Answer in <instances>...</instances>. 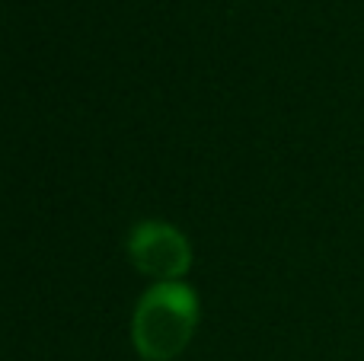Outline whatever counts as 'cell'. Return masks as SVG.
Wrapping results in <instances>:
<instances>
[{
    "label": "cell",
    "instance_id": "cell-2",
    "mask_svg": "<svg viewBox=\"0 0 364 361\" xmlns=\"http://www.w3.org/2000/svg\"><path fill=\"white\" fill-rule=\"evenodd\" d=\"M128 259L141 275L157 281H182L192 269L186 234L166 221H141L128 237Z\"/></svg>",
    "mask_w": 364,
    "mask_h": 361
},
{
    "label": "cell",
    "instance_id": "cell-1",
    "mask_svg": "<svg viewBox=\"0 0 364 361\" xmlns=\"http://www.w3.org/2000/svg\"><path fill=\"white\" fill-rule=\"evenodd\" d=\"M198 326V294L182 281H157L141 294L132 317V339L141 358L173 361Z\"/></svg>",
    "mask_w": 364,
    "mask_h": 361
}]
</instances>
